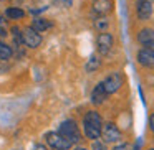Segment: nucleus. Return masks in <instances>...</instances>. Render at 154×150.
I'll return each mask as SVG.
<instances>
[{
  "label": "nucleus",
  "instance_id": "nucleus-1",
  "mask_svg": "<svg viewBox=\"0 0 154 150\" xmlns=\"http://www.w3.org/2000/svg\"><path fill=\"white\" fill-rule=\"evenodd\" d=\"M101 129H103V122L101 117L96 110H90L85 114L83 117V132L86 135V139L96 140L101 137Z\"/></svg>",
  "mask_w": 154,
  "mask_h": 150
},
{
  "label": "nucleus",
  "instance_id": "nucleus-22",
  "mask_svg": "<svg viewBox=\"0 0 154 150\" xmlns=\"http://www.w3.org/2000/svg\"><path fill=\"white\" fill-rule=\"evenodd\" d=\"M149 129H151V130H152V132H154V114H152V116L149 117Z\"/></svg>",
  "mask_w": 154,
  "mask_h": 150
},
{
  "label": "nucleus",
  "instance_id": "nucleus-8",
  "mask_svg": "<svg viewBox=\"0 0 154 150\" xmlns=\"http://www.w3.org/2000/svg\"><path fill=\"white\" fill-rule=\"evenodd\" d=\"M137 63L144 68H154V48H141L137 53Z\"/></svg>",
  "mask_w": 154,
  "mask_h": 150
},
{
  "label": "nucleus",
  "instance_id": "nucleus-28",
  "mask_svg": "<svg viewBox=\"0 0 154 150\" xmlns=\"http://www.w3.org/2000/svg\"><path fill=\"white\" fill-rule=\"evenodd\" d=\"M0 2H4V0H0Z\"/></svg>",
  "mask_w": 154,
  "mask_h": 150
},
{
  "label": "nucleus",
  "instance_id": "nucleus-20",
  "mask_svg": "<svg viewBox=\"0 0 154 150\" xmlns=\"http://www.w3.org/2000/svg\"><path fill=\"white\" fill-rule=\"evenodd\" d=\"M91 150H106V147H104L103 142H100V140H94L93 142V147H91Z\"/></svg>",
  "mask_w": 154,
  "mask_h": 150
},
{
  "label": "nucleus",
  "instance_id": "nucleus-21",
  "mask_svg": "<svg viewBox=\"0 0 154 150\" xmlns=\"http://www.w3.org/2000/svg\"><path fill=\"white\" fill-rule=\"evenodd\" d=\"M113 150H131V145L129 143H119V145H116Z\"/></svg>",
  "mask_w": 154,
  "mask_h": 150
},
{
  "label": "nucleus",
  "instance_id": "nucleus-7",
  "mask_svg": "<svg viewBox=\"0 0 154 150\" xmlns=\"http://www.w3.org/2000/svg\"><path fill=\"white\" fill-rule=\"evenodd\" d=\"M96 45H98V51L101 54H108L111 46H113V35L108 33V31H101L96 40Z\"/></svg>",
  "mask_w": 154,
  "mask_h": 150
},
{
  "label": "nucleus",
  "instance_id": "nucleus-26",
  "mask_svg": "<svg viewBox=\"0 0 154 150\" xmlns=\"http://www.w3.org/2000/svg\"><path fill=\"white\" fill-rule=\"evenodd\" d=\"M76 150H86V149H83V147H78V149Z\"/></svg>",
  "mask_w": 154,
  "mask_h": 150
},
{
  "label": "nucleus",
  "instance_id": "nucleus-10",
  "mask_svg": "<svg viewBox=\"0 0 154 150\" xmlns=\"http://www.w3.org/2000/svg\"><path fill=\"white\" fill-rule=\"evenodd\" d=\"M137 41L144 48H154V30L152 28H143L137 33Z\"/></svg>",
  "mask_w": 154,
  "mask_h": 150
},
{
  "label": "nucleus",
  "instance_id": "nucleus-19",
  "mask_svg": "<svg viewBox=\"0 0 154 150\" xmlns=\"http://www.w3.org/2000/svg\"><path fill=\"white\" fill-rule=\"evenodd\" d=\"M94 27H96L98 30L104 31V28L108 27V20H106V18H98V20L94 22Z\"/></svg>",
  "mask_w": 154,
  "mask_h": 150
},
{
  "label": "nucleus",
  "instance_id": "nucleus-16",
  "mask_svg": "<svg viewBox=\"0 0 154 150\" xmlns=\"http://www.w3.org/2000/svg\"><path fill=\"white\" fill-rule=\"evenodd\" d=\"M98 68H100V60H98L96 56H91L90 61L86 63V71L88 73H93V71L98 69Z\"/></svg>",
  "mask_w": 154,
  "mask_h": 150
},
{
  "label": "nucleus",
  "instance_id": "nucleus-6",
  "mask_svg": "<svg viewBox=\"0 0 154 150\" xmlns=\"http://www.w3.org/2000/svg\"><path fill=\"white\" fill-rule=\"evenodd\" d=\"M121 86H123V76H121L119 73H111L109 76L103 81V87L108 94L116 93Z\"/></svg>",
  "mask_w": 154,
  "mask_h": 150
},
{
  "label": "nucleus",
  "instance_id": "nucleus-24",
  "mask_svg": "<svg viewBox=\"0 0 154 150\" xmlns=\"http://www.w3.org/2000/svg\"><path fill=\"white\" fill-rule=\"evenodd\" d=\"M5 37H7V33H5V30H4V28L0 27V40H2V38H5Z\"/></svg>",
  "mask_w": 154,
  "mask_h": 150
},
{
  "label": "nucleus",
  "instance_id": "nucleus-15",
  "mask_svg": "<svg viewBox=\"0 0 154 150\" xmlns=\"http://www.w3.org/2000/svg\"><path fill=\"white\" fill-rule=\"evenodd\" d=\"M5 15H7L8 18H12V20H20V18L25 17V12L18 7H10V8H7Z\"/></svg>",
  "mask_w": 154,
  "mask_h": 150
},
{
  "label": "nucleus",
  "instance_id": "nucleus-23",
  "mask_svg": "<svg viewBox=\"0 0 154 150\" xmlns=\"http://www.w3.org/2000/svg\"><path fill=\"white\" fill-rule=\"evenodd\" d=\"M33 150H48V149H47L45 145H42V143H38V145L33 147Z\"/></svg>",
  "mask_w": 154,
  "mask_h": 150
},
{
  "label": "nucleus",
  "instance_id": "nucleus-17",
  "mask_svg": "<svg viewBox=\"0 0 154 150\" xmlns=\"http://www.w3.org/2000/svg\"><path fill=\"white\" fill-rule=\"evenodd\" d=\"M12 35L15 38V43L17 45H23V40H22V30L18 27H12Z\"/></svg>",
  "mask_w": 154,
  "mask_h": 150
},
{
  "label": "nucleus",
  "instance_id": "nucleus-12",
  "mask_svg": "<svg viewBox=\"0 0 154 150\" xmlns=\"http://www.w3.org/2000/svg\"><path fill=\"white\" fill-rule=\"evenodd\" d=\"M106 97H108V93L104 91L103 83L96 84V86H94V89H93V93H91V102H93L94 106H100V104L104 102V99H106Z\"/></svg>",
  "mask_w": 154,
  "mask_h": 150
},
{
  "label": "nucleus",
  "instance_id": "nucleus-18",
  "mask_svg": "<svg viewBox=\"0 0 154 150\" xmlns=\"http://www.w3.org/2000/svg\"><path fill=\"white\" fill-rule=\"evenodd\" d=\"M71 0H53V5L55 7H61V8H68V7H71Z\"/></svg>",
  "mask_w": 154,
  "mask_h": 150
},
{
  "label": "nucleus",
  "instance_id": "nucleus-5",
  "mask_svg": "<svg viewBox=\"0 0 154 150\" xmlns=\"http://www.w3.org/2000/svg\"><path fill=\"white\" fill-rule=\"evenodd\" d=\"M101 137H103V140L106 143H113V142H118V140L121 139V132H119L116 124L108 122V124H104L103 129H101Z\"/></svg>",
  "mask_w": 154,
  "mask_h": 150
},
{
  "label": "nucleus",
  "instance_id": "nucleus-2",
  "mask_svg": "<svg viewBox=\"0 0 154 150\" xmlns=\"http://www.w3.org/2000/svg\"><path fill=\"white\" fill-rule=\"evenodd\" d=\"M60 134L65 137V139L70 140L71 143L80 142V139H81L80 129H78L76 122H75V120H71V119H68V120H65V122H61V125H60Z\"/></svg>",
  "mask_w": 154,
  "mask_h": 150
},
{
  "label": "nucleus",
  "instance_id": "nucleus-25",
  "mask_svg": "<svg viewBox=\"0 0 154 150\" xmlns=\"http://www.w3.org/2000/svg\"><path fill=\"white\" fill-rule=\"evenodd\" d=\"M2 23H4V18H2V15H0V27H2Z\"/></svg>",
  "mask_w": 154,
  "mask_h": 150
},
{
  "label": "nucleus",
  "instance_id": "nucleus-14",
  "mask_svg": "<svg viewBox=\"0 0 154 150\" xmlns=\"http://www.w3.org/2000/svg\"><path fill=\"white\" fill-rule=\"evenodd\" d=\"M12 54H14V50H12L8 45H5L4 41L0 40V61H7L12 58Z\"/></svg>",
  "mask_w": 154,
  "mask_h": 150
},
{
  "label": "nucleus",
  "instance_id": "nucleus-11",
  "mask_svg": "<svg viewBox=\"0 0 154 150\" xmlns=\"http://www.w3.org/2000/svg\"><path fill=\"white\" fill-rule=\"evenodd\" d=\"M113 10L111 0H93V12L98 15H106Z\"/></svg>",
  "mask_w": 154,
  "mask_h": 150
},
{
  "label": "nucleus",
  "instance_id": "nucleus-3",
  "mask_svg": "<svg viewBox=\"0 0 154 150\" xmlns=\"http://www.w3.org/2000/svg\"><path fill=\"white\" fill-rule=\"evenodd\" d=\"M45 140H47L48 147H51V149H55V150H68L73 145V143L68 139H65L60 132H48L47 135H45Z\"/></svg>",
  "mask_w": 154,
  "mask_h": 150
},
{
  "label": "nucleus",
  "instance_id": "nucleus-27",
  "mask_svg": "<svg viewBox=\"0 0 154 150\" xmlns=\"http://www.w3.org/2000/svg\"><path fill=\"white\" fill-rule=\"evenodd\" d=\"M149 150H154V149H149Z\"/></svg>",
  "mask_w": 154,
  "mask_h": 150
},
{
  "label": "nucleus",
  "instance_id": "nucleus-4",
  "mask_svg": "<svg viewBox=\"0 0 154 150\" xmlns=\"http://www.w3.org/2000/svg\"><path fill=\"white\" fill-rule=\"evenodd\" d=\"M22 40L23 45L28 48H38L42 43V35L37 30H33L32 27H27L25 30H22Z\"/></svg>",
  "mask_w": 154,
  "mask_h": 150
},
{
  "label": "nucleus",
  "instance_id": "nucleus-13",
  "mask_svg": "<svg viewBox=\"0 0 154 150\" xmlns=\"http://www.w3.org/2000/svg\"><path fill=\"white\" fill-rule=\"evenodd\" d=\"M50 27H51V22L45 20V18H35L33 23H32V28H33V30H37L38 33H42V31L48 30Z\"/></svg>",
  "mask_w": 154,
  "mask_h": 150
},
{
  "label": "nucleus",
  "instance_id": "nucleus-9",
  "mask_svg": "<svg viewBox=\"0 0 154 150\" xmlns=\"http://www.w3.org/2000/svg\"><path fill=\"white\" fill-rule=\"evenodd\" d=\"M136 13L139 20H147L152 15V4L149 0H137L136 2Z\"/></svg>",
  "mask_w": 154,
  "mask_h": 150
}]
</instances>
